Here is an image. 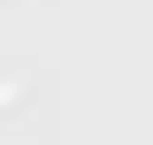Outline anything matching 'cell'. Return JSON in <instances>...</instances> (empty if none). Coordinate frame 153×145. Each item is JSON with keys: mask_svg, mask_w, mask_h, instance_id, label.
<instances>
[{"mask_svg": "<svg viewBox=\"0 0 153 145\" xmlns=\"http://www.w3.org/2000/svg\"><path fill=\"white\" fill-rule=\"evenodd\" d=\"M8 92H16V84H0V99H8Z\"/></svg>", "mask_w": 153, "mask_h": 145, "instance_id": "6da1fadb", "label": "cell"}]
</instances>
